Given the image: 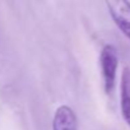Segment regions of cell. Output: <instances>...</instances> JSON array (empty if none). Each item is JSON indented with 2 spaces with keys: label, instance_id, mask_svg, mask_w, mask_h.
Returning a JSON list of instances; mask_svg holds the SVG:
<instances>
[{
  "label": "cell",
  "instance_id": "6da1fadb",
  "mask_svg": "<svg viewBox=\"0 0 130 130\" xmlns=\"http://www.w3.org/2000/svg\"><path fill=\"white\" fill-rule=\"evenodd\" d=\"M100 61H101L105 91H106V93H111L113 87H115L116 70H117V52H116V48L111 45H106L101 51Z\"/></svg>",
  "mask_w": 130,
  "mask_h": 130
},
{
  "label": "cell",
  "instance_id": "7a4b0ae2",
  "mask_svg": "<svg viewBox=\"0 0 130 130\" xmlns=\"http://www.w3.org/2000/svg\"><path fill=\"white\" fill-rule=\"evenodd\" d=\"M110 14L120 31L130 40V2L110 0L106 3Z\"/></svg>",
  "mask_w": 130,
  "mask_h": 130
},
{
  "label": "cell",
  "instance_id": "3957f363",
  "mask_svg": "<svg viewBox=\"0 0 130 130\" xmlns=\"http://www.w3.org/2000/svg\"><path fill=\"white\" fill-rule=\"evenodd\" d=\"M52 130H78L77 116L70 107L61 106L56 110L52 121Z\"/></svg>",
  "mask_w": 130,
  "mask_h": 130
},
{
  "label": "cell",
  "instance_id": "277c9868",
  "mask_svg": "<svg viewBox=\"0 0 130 130\" xmlns=\"http://www.w3.org/2000/svg\"><path fill=\"white\" fill-rule=\"evenodd\" d=\"M121 113L126 124L130 126V68H125L121 75Z\"/></svg>",
  "mask_w": 130,
  "mask_h": 130
}]
</instances>
